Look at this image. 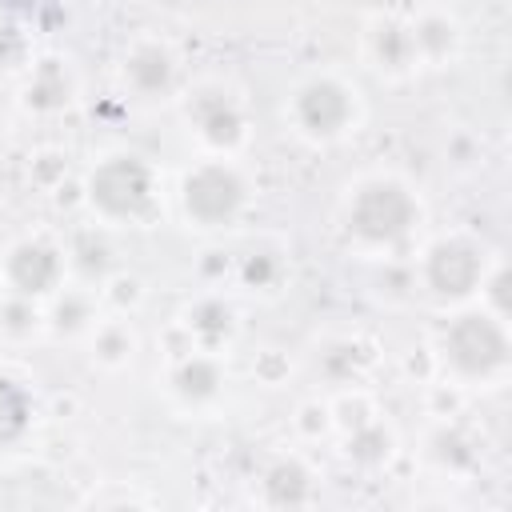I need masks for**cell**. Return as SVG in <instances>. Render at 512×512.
Returning <instances> with one entry per match:
<instances>
[{"label": "cell", "mask_w": 512, "mask_h": 512, "mask_svg": "<svg viewBox=\"0 0 512 512\" xmlns=\"http://www.w3.org/2000/svg\"><path fill=\"white\" fill-rule=\"evenodd\" d=\"M296 432H300L304 440L328 436V432H332V408H328V400H304V404L296 408Z\"/></svg>", "instance_id": "cell-24"}, {"label": "cell", "mask_w": 512, "mask_h": 512, "mask_svg": "<svg viewBox=\"0 0 512 512\" xmlns=\"http://www.w3.org/2000/svg\"><path fill=\"white\" fill-rule=\"evenodd\" d=\"M80 200L100 224H144L156 212V168L136 152H104L80 184Z\"/></svg>", "instance_id": "cell-3"}, {"label": "cell", "mask_w": 512, "mask_h": 512, "mask_svg": "<svg viewBox=\"0 0 512 512\" xmlns=\"http://www.w3.org/2000/svg\"><path fill=\"white\" fill-rule=\"evenodd\" d=\"M40 328H44L40 300L16 296V292H12L8 300H0V340H4V344H24V340H32Z\"/></svg>", "instance_id": "cell-23"}, {"label": "cell", "mask_w": 512, "mask_h": 512, "mask_svg": "<svg viewBox=\"0 0 512 512\" xmlns=\"http://www.w3.org/2000/svg\"><path fill=\"white\" fill-rule=\"evenodd\" d=\"M4 288L28 300H52L68 280V256L48 236H20L0 256Z\"/></svg>", "instance_id": "cell-8"}, {"label": "cell", "mask_w": 512, "mask_h": 512, "mask_svg": "<svg viewBox=\"0 0 512 512\" xmlns=\"http://www.w3.org/2000/svg\"><path fill=\"white\" fill-rule=\"evenodd\" d=\"M364 368H368V352H364V344L356 336H336L320 352V376L328 384H336V388L356 384Z\"/></svg>", "instance_id": "cell-22"}, {"label": "cell", "mask_w": 512, "mask_h": 512, "mask_svg": "<svg viewBox=\"0 0 512 512\" xmlns=\"http://www.w3.org/2000/svg\"><path fill=\"white\" fill-rule=\"evenodd\" d=\"M420 216L424 208L416 188L396 172H368L352 180L340 200V228L368 256L400 248L416 232Z\"/></svg>", "instance_id": "cell-1"}, {"label": "cell", "mask_w": 512, "mask_h": 512, "mask_svg": "<svg viewBox=\"0 0 512 512\" xmlns=\"http://www.w3.org/2000/svg\"><path fill=\"white\" fill-rule=\"evenodd\" d=\"M20 56H24V36L16 32L12 20L0 16V72H12L20 64Z\"/></svg>", "instance_id": "cell-26"}, {"label": "cell", "mask_w": 512, "mask_h": 512, "mask_svg": "<svg viewBox=\"0 0 512 512\" xmlns=\"http://www.w3.org/2000/svg\"><path fill=\"white\" fill-rule=\"evenodd\" d=\"M100 312H96V288H60L52 300H48V312H44V324L60 336H88L96 328Z\"/></svg>", "instance_id": "cell-20"}, {"label": "cell", "mask_w": 512, "mask_h": 512, "mask_svg": "<svg viewBox=\"0 0 512 512\" xmlns=\"http://www.w3.org/2000/svg\"><path fill=\"white\" fill-rule=\"evenodd\" d=\"M120 84L140 104H160L180 92V60L168 40L136 36L120 56Z\"/></svg>", "instance_id": "cell-9"}, {"label": "cell", "mask_w": 512, "mask_h": 512, "mask_svg": "<svg viewBox=\"0 0 512 512\" xmlns=\"http://www.w3.org/2000/svg\"><path fill=\"white\" fill-rule=\"evenodd\" d=\"M408 28H412V44H416L420 64H444V60H452L460 52V40H464L460 20L452 12H444V8L416 12L408 20Z\"/></svg>", "instance_id": "cell-14"}, {"label": "cell", "mask_w": 512, "mask_h": 512, "mask_svg": "<svg viewBox=\"0 0 512 512\" xmlns=\"http://www.w3.org/2000/svg\"><path fill=\"white\" fill-rule=\"evenodd\" d=\"M432 360L460 388L500 384L512 364V340L504 316L488 308H460L436 336Z\"/></svg>", "instance_id": "cell-2"}, {"label": "cell", "mask_w": 512, "mask_h": 512, "mask_svg": "<svg viewBox=\"0 0 512 512\" xmlns=\"http://www.w3.org/2000/svg\"><path fill=\"white\" fill-rule=\"evenodd\" d=\"M180 324L192 336V348L220 352L236 332V312H232V304H224V296H200L184 308Z\"/></svg>", "instance_id": "cell-17"}, {"label": "cell", "mask_w": 512, "mask_h": 512, "mask_svg": "<svg viewBox=\"0 0 512 512\" xmlns=\"http://www.w3.org/2000/svg\"><path fill=\"white\" fill-rule=\"evenodd\" d=\"M176 196H180V212L192 228L220 232L244 216L252 188H248V176L232 164V156H208L184 172Z\"/></svg>", "instance_id": "cell-6"}, {"label": "cell", "mask_w": 512, "mask_h": 512, "mask_svg": "<svg viewBox=\"0 0 512 512\" xmlns=\"http://www.w3.org/2000/svg\"><path fill=\"white\" fill-rule=\"evenodd\" d=\"M424 456H428V464L436 468V472H444V476H464V472H472L476 468V440L468 436V428L464 424H456V420H436L432 428H428V436H424Z\"/></svg>", "instance_id": "cell-16"}, {"label": "cell", "mask_w": 512, "mask_h": 512, "mask_svg": "<svg viewBox=\"0 0 512 512\" xmlns=\"http://www.w3.org/2000/svg\"><path fill=\"white\" fill-rule=\"evenodd\" d=\"M240 280L252 284V288H272L280 280V260L272 252H252L240 264Z\"/></svg>", "instance_id": "cell-25"}, {"label": "cell", "mask_w": 512, "mask_h": 512, "mask_svg": "<svg viewBox=\"0 0 512 512\" xmlns=\"http://www.w3.org/2000/svg\"><path fill=\"white\" fill-rule=\"evenodd\" d=\"M392 456H396V428H392L380 412L344 432V460H348L352 468H360V472H380V468L392 464Z\"/></svg>", "instance_id": "cell-15"}, {"label": "cell", "mask_w": 512, "mask_h": 512, "mask_svg": "<svg viewBox=\"0 0 512 512\" xmlns=\"http://www.w3.org/2000/svg\"><path fill=\"white\" fill-rule=\"evenodd\" d=\"M32 420H36V400L28 384L0 368V452L20 448L24 436L32 432Z\"/></svg>", "instance_id": "cell-18"}, {"label": "cell", "mask_w": 512, "mask_h": 512, "mask_svg": "<svg viewBox=\"0 0 512 512\" xmlns=\"http://www.w3.org/2000/svg\"><path fill=\"white\" fill-rule=\"evenodd\" d=\"M256 500H260L264 508H304V504H316V500H320L316 472L308 468L304 456L280 452V456H272V460L260 468Z\"/></svg>", "instance_id": "cell-12"}, {"label": "cell", "mask_w": 512, "mask_h": 512, "mask_svg": "<svg viewBox=\"0 0 512 512\" xmlns=\"http://www.w3.org/2000/svg\"><path fill=\"white\" fill-rule=\"evenodd\" d=\"M88 352H92V364H100L108 372H120L136 360L140 336L124 316H100L96 328L88 332Z\"/></svg>", "instance_id": "cell-19"}, {"label": "cell", "mask_w": 512, "mask_h": 512, "mask_svg": "<svg viewBox=\"0 0 512 512\" xmlns=\"http://www.w3.org/2000/svg\"><path fill=\"white\" fill-rule=\"evenodd\" d=\"M488 268H492V256L480 240H472L464 232H448V236H436L420 252V264L412 272H416V288L428 300H436L444 308H464L468 300L480 296Z\"/></svg>", "instance_id": "cell-5"}, {"label": "cell", "mask_w": 512, "mask_h": 512, "mask_svg": "<svg viewBox=\"0 0 512 512\" xmlns=\"http://www.w3.org/2000/svg\"><path fill=\"white\" fill-rule=\"evenodd\" d=\"M72 92H76V80H72L68 64L56 56H44L28 68V76L20 84V104L36 116H56L72 104Z\"/></svg>", "instance_id": "cell-13"}, {"label": "cell", "mask_w": 512, "mask_h": 512, "mask_svg": "<svg viewBox=\"0 0 512 512\" xmlns=\"http://www.w3.org/2000/svg\"><path fill=\"white\" fill-rule=\"evenodd\" d=\"M180 116L208 156H236L248 144V104L228 80H196L180 92Z\"/></svg>", "instance_id": "cell-7"}, {"label": "cell", "mask_w": 512, "mask_h": 512, "mask_svg": "<svg viewBox=\"0 0 512 512\" xmlns=\"http://www.w3.org/2000/svg\"><path fill=\"white\" fill-rule=\"evenodd\" d=\"M224 388H228V372L220 364L216 352L208 348H188L184 356L172 360L168 368V392L180 408L188 412H208L224 400Z\"/></svg>", "instance_id": "cell-10"}, {"label": "cell", "mask_w": 512, "mask_h": 512, "mask_svg": "<svg viewBox=\"0 0 512 512\" xmlns=\"http://www.w3.org/2000/svg\"><path fill=\"white\" fill-rule=\"evenodd\" d=\"M68 256V272H76L84 284H104L108 280V264H112V248L104 244V236L96 228H84L72 236V244L64 248Z\"/></svg>", "instance_id": "cell-21"}, {"label": "cell", "mask_w": 512, "mask_h": 512, "mask_svg": "<svg viewBox=\"0 0 512 512\" xmlns=\"http://www.w3.org/2000/svg\"><path fill=\"white\" fill-rule=\"evenodd\" d=\"M360 52L368 60V68L384 80H404L420 68V56H416V44H412V28L404 16H372L364 24V36H360Z\"/></svg>", "instance_id": "cell-11"}, {"label": "cell", "mask_w": 512, "mask_h": 512, "mask_svg": "<svg viewBox=\"0 0 512 512\" xmlns=\"http://www.w3.org/2000/svg\"><path fill=\"white\" fill-rule=\"evenodd\" d=\"M284 116L300 140L336 144L360 124V92L336 72H312L288 92Z\"/></svg>", "instance_id": "cell-4"}, {"label": "cell", "mask_w": 512, "mask_h": 512, "mask_svg": "<svg viewBox=\"0 0 512 512\" xmlns=\"http://www.w3.org/2000/svg\"><path fill=\"white\" fill-rule=\"evenodd\" d=\"M0 292H4V276H0Z\"/></svg>", "instance_id": "cell-28"}, {"label": "cell", "mask_w": 512, "mask_h": 512, "mask_svg": "<svg viewBox=\"0 0 512 512\" xmlns=\"http://www.w3.org/2000/svg\"><path fill=\"white\" fill-rule=\"evenodd\" d=\"M0 144H4V120H0Z\"/></svg>", "instance_id": "cell-27"}]
</instances>
